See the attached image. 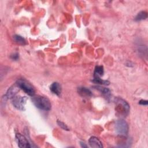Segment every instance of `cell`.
Segmentation results:
<instances>
[{"label":"cell","instance_id":"cell-10","mask_svg":"<svg viewBox=\"0 0 148 148\" xmlns=\"http://www.w3.org/2000/svg\"><path fill=\"white\" fill-rule=\"evenodd\" d=\"M104 74V68L102 66H97L94 72V78H100Z\"/></svg>","mask_w":148,"mask_h":148},{"label":"cell","instance_id":"cell-17","mask_svg":"<svg viewBox=\"0 0 148 148\" xmlns=\"http://www.w3.org/2000/svg\"><path fill=\"white\" fill-rule=\"evenodd\" d=\"M139 103L140 105H147V104H148L147 101H146V100H140Z\"/></svg>","mask_w":148,"mask_h":148},{"label":"cell","instance_id":"cell-2","mask_svg":"<svg viewBox=\"0 0 148 148\" xmlns=\"http://www.w3.org/2000/svg\"><path fill=\"white\" fill-rule=\"evenodd\" d=\"M16 85L19 86V87L23 90L26 94L30 96H34L35 93V90L34 87L31 85L28 81L23 79H20L18 80L16 82Z\"/></svg>","mask_w":148,"mask_h":148},{"label":"cell","instance_id":"cell-18","mask_svg":"<svg viewBox=\"0 0 148 148\" xmlns=\"http://www.w3.org/2000/svg\"><path fill=\"white\" fill-rule=\"evenodd\" d=\"M80 145H81V146H82V147H87V146L84 142H80Z\"/></svg>","mask_w":148,"mask_h":148},{"label":"cell","instance_id":"cell-3","mask_svg":"<svg viewBox=\"0 0 148 148\" xmlns=\"http://www.w3.org/2000/svg\"><path fill=\"white\" fill-rule=\"evenodd\" d=\"M116 132L120 136H126L128 132V125L124 120H118L115 124Z\"/></svg>","mask_w":148,"mask_h":148},{"label":"cell","instance_id":"cell-12","mask_svg":"<svg viewBox=\"0 0 148 148\" xmlns=\"http://www.w3.org/2000/svg\"><path fill=\"white\" fill-rule=\"evenodd\" d=\"M147 18V14L145 11H141L137 14L136 16L135 20L136 21H140L143 20H145Z\"/></svg>","mask_w":148,"mask_h":148},{"label":"cell","instance_id":"cell-7","mask_svg":"<svg viewBox=\"0 0 148 148\" xmlns=\"http://www.w3.org/2000/svg\"><path fill=\"white\" fill-rule=\"evenodd\" d=\"M89 143L91 147H102V144L101 142L96 137L91 136L89 140Z\"/></svg>","mask_w":148,"mask_h":148},{"label":"cell","instance_id":"cell-4","mask_svg":"<svg viewBox=\"0 0 148 148\" xmlns=\"http://www.w3.org/2000/svg\"><path fill=\"white\" fill-rule=\"evenodd\" d=\"M27 100L26 97H15L12 99V104L18 110H24L25 109V104H26Z\"/></svg>","mask_w":148,"mask_h":148},{"label":"cell","instance_id":"cell-6","mask_svg":"<svg viewBox=\"0 0 148 148\" xmlns=\"http://www.w3.org/2000/svg\"><path fill=\"white\" fill-rule=\"evenodd\" d=\"M19 89L20 88L16 84V85L12 86L8 89V90L5 95V97L8 98L13 99L15 97H16V94L19 92Z\"/></svg>","mask_w":148,"mask_h":148},{"label":"cell","instance_id":"cell-1","mask_svg":"<svg viewBox=\"0 0 148 148\" xmlns=\"http://www.w3.org/2000/svg\"><path fill=\"white\" fill-rule=\"evenodd\" d=\"M31 100L34 105L40 109L45 111H49L51 109V103L47 97L41 95H34Z\"/></svg>","mask_w":148,"mask_h":148},{"label":"cell","instance_id":"cell-14","mask_svg":"<svg viewBox=\"0 0 148 148\" xmlns=\"http://www.w3.org/2000/svg\"><path fill=\"white\" fill-rule=\"evenodd\" d=\"M14 39L15 41L16 42L19 44H22L24 45L26 44V41L21 36L18 35H16L14 37Z\"/></svg>","mask_w":148,"mask_h":148},{"label":"cell","instance_id":"cell-13","mask_svg":"<svg viewBox=\"0 0 148 148\" xmlns=\"http://www.w3.org/2000/svg\"><path fill=\"white\" fill-rule=\"evenodd\" d=\"M92 81L95 83H98L100 85H109V82L108 80H102L101 79H100V78H94Z\"/></svg>","mask_w":148,"mask_h":148},{"label":"cell","instance_id":"cell-9","mask_svg":"<svg viewBox=\"0 0 148 148\" xmlns=\"http://www.w3.org/2000/svg\"><path fill=\"white\" fill-rule=\"evenodd\" d=\"M78 92L80 95L83 97H90L92 96L91 91L86 87H79L78 89Z\"/></svg>","mask_w":148,"mask_h":148},{"label":"cell","instance_id":"cell-11","mask_svg":"<svg viewBox=\"0 0 148 148\" xmlns=\"http://www.w3.org/2000/svg\"><path fill=\"white\" fill-rule=\"evenodd\" d=\"M94 89L99 90L100 92H101V93H102L104 95H106V96H108L110 95V90L108 88H105L104 87H101V86H94Z\"/></svg>","mask_w":148,"mask_h":148},{"label":"cell","instance_id":"cell-8","mask_svg":"<svg viewBox=\"0 0 148 148\" xmlns=\"http://www.w3.org/2000/svg\"><path fill=\"white\" fill-rule=\"evenodd\" d=\"M50 90L53 94L57 95H60L61 93V87L57 82L53 83L50 87Z\"/></svg>","mask_w":148,"mask_h":148},{"label":"cell","instance_id":"cell-16","mask_svg":"<svg viewBox=\"0 0 148 148\" xmlns=\"http://www.w3.org/2000/svg\"><path fill=\"white\" fill-rule=\"evenodd\" d=\"M19 57V56L18 53H14L11 56V58L14 60H18Z\"/></svg>","mask_w":148,"mask_h":148},{"label":"cell","instance_id":"cell-5","mask_svg":"<svg viewBox=\"0 0 148 148\" xmlns=\"http://www.w3.org/2000/svg\"><path fill=\"white\" fill-rule=\"evenodd\" d=\"M16 141L18 145V146L20 147H31L30 142L28 139L21 134H16Z\"/></svg>","mask_w":148,"mask_h":148},{"label":"cell","instance_id":"cell-15","mask_svg":"<svg viewBox=\"0 0 148 148\" xmlns=\"http://www.w3.org/2000/svg\"><path fill=\"white\" fill-rule=\"evenodd\" d=\"M57 124H58V125L61 128H63V130H67V131H69L70 130V129H69V128L67 127V125L65 124V123H64L63 122H62V121H57Z\"/></svg>","mask_w":148,"mask_h":148}]
</instances>
